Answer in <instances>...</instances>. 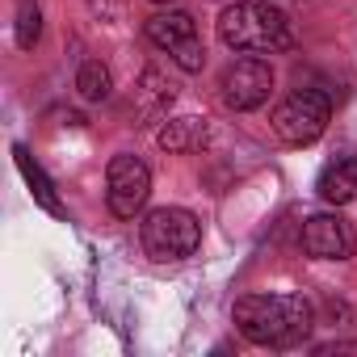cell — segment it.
Returning <instances> with one entry per match:
<instances>
[{
	"instance_id": "obj_1",
	"label": "cell",
	"mask_w": 357,
	"mask_h": 357,
	"mask_svg": "<svg viewBox=\"0 0 357 357\" xmlns=\"http://www.w3.org/2000/svg\"><path fill=\"white\" fill-rule=\"evenodd\" d=\"M231 319L244 340L265 349H290L315 328V307L303 294H244L236 298Z\"/></svg>"
},
{
	"instance_id": "obj_2",
	"label": "cell",
	"mask_w": 357,
	"mask_h": 357,
	"mask_svg": "<svg viewBox=\"0 0 357 357\" xmlns=\"http://www.w3.org/2000/svg\"><path fill=\"white\" fill-rule=\"evenodd\" d=\"M219 38L231 51H248V55H273V51H290L294 34L290 22L278 5L269 0H236L219 13Z\"/></svg>"
},
{
	"instance_id": "obj_3",
	"label": "cell",
	"mask_w": 357,
	"mask_h": 357,
	"mask_svg": "<svg viewBox=\"0 0 357 357\" xmlns=\"http://www.w3.org/2000/svg\"><path fill=\"white\" fill-rule=\"evenodd\" d=\"M139 236H143V252L151 261H185L202 244V223L185 206H155L143 219Z\"/></svg>"
},
{
	"instance_id": "obj_4",
	"label": "cell",
	"mask_w": 357,
	"mask_h": 357,
	"mask_svg": "<svg viewBox=\"0 0 357 357\" xmlns=\"http://www.w3.org/2000/svg\"><path fill=\"white\" fill-rule=\"evenodd\" d=\"M328 118H332V101L328 93L319 89H294L278 109H273V135L286 143V147H311L324 130H328Z\"/></svg>"
},
{
	"instance_id": "obj_5",
	"label": "cell",
	"mask_w": 357,
	"mask_h": 357,
	"mask_svg": "<svg viewBox=\"0 0 357 357\" xmlns=\"http://www.w3.org/2000/svg\"><path fill=\"white\" fill-rule=\"evenodd\" d=\"M151 194V172L139 155H114L105 168V202L114 219H135Z\"/></svg>"
},
{
	"instance_id": "obj_6",
	"label": "cell",
	"mask_w": 357,
	"mask_h": 357,
	"mask_svg": "<svg viewBox=\"0 0 357 357\" xmlns=\"http://www.w3.org/2000/svg\"><path fill=\"white\" fill-rule=\"evenodd\" d=\"M219 89H223L227 109L248 114V109H257V105L269 101V93H273V68H269V59L244 55V59H236V63L223 72Z\"/></svg>"
},
{
	"instance_id": "obj_7",
	"label": "cell",
	"mask_w": 357,
	"mask_h": 357,
	"mask_svg": "<svg viewBox=\"0 0 357 357\" xmlns=\"http://www.w3.org/2000/svg\"><path fill=\"white\" fill-rule=\"evenodd\" d=\"M303 252L315 257V261H349L357 240H353V227L340 219V215H311L303 223V236H298Z\"/></svg>"
},
{
	"instance_id": "obj_8",
	"label": "cell",
	"mask_w": 357,
	"mask_h": 357,
	"mask_svg": "<svg viewBox=\"0 0 357 357\" xmlns=\"http://www.w3.org/2000/svg\"><path fill=\"white\" fill-rule=\"evenodd\" d=\"M155 143L172 155H190V151H202L211 143V122L202 114H181V118H168L160 130H155Z\"/></svg>"
},
{
	"instance_id": "obj_9",
	"label": "cell",
	"mask_w": 357,
	"mask_h": 357,
	"mask_svg": "<svg viewBox=\"0 0 357 357\" xmlns=\"http://www.w3.org/2000/svg\"><path fill=\"white\" fill-rule=\"evenodd\" d=\"M147 38L160 47V51H176L181 43H190V38H198V26H194V17L185 13V9H168V13H151L147 17Z\"/></svg>"
},
{
	"instance_id": "obj_10",
	"label": "cell",
	"mask_w": 357,
	"mask_h": 357,
	"mask_svg": "<svg viewBox=\"0 0 357 357\" xmlns=\"http://www.w3.org/2000/svg\"><path fill=\"white\" fill-rule=\"evenodd\" d=\"M319 198L328 206H344V202H357V155H344V160H332L324 172H319Z\"/></svg>"
},
{
	"instance_id": "obj_11",
	"label": "cell",
	"mask_w": 357,
	"mask_h": 357,
	"mask_svg": "<svg viewBox=\"0 0 357 357\" xmlns=\"http://www.w3.org/2000/svg\"><path fill=\"white\" fill-rule=\"evenodd\" d=\"M13 155H17V168H22V176H26V185H30V194H34V202L47 211V215H63V202H59V194H55V185H51V176L34 164V155H30V147H13Z\"/></svg>"
},
{
	"instance_id": "obj_12",
	"label": "cell",
	"mask_w": 357,
	"mask_h": 357,
	"mask_svg": "<svg viewBox=\"0 0 357 357\" xmlns=\"http://www.w3.org/2000/svg\"><path fill=\"white\" fill-rule=\"evenodd\" d=\"M76 93L84 101H105L109 97V68L101 59H84L76 68Z\"/></svg>"
},
{
	"instance_id": "obj_13",
	"label": "cell",
	"mask_w": 357,
	"mask_h": 357,
	"mask_svg": "<svg viewBox=\"0 0 357 357\" xmlns=\"http://www.w3.org/2000/svg\"><path fill=\"white\" fill-rule=\"evenodd\" d=\"M38 38H43V9H38V0H17V47L34 51Z\"/></svg>"
},
{
	"instance_id": "obj_14",
	"label": "cell",
	"mask_w": 357,
	"mask_h": 357,
	"mask_svg": "<svg viewBox=\"0 0 357 357\" xmlns=\"http://www.w3.org/2000/svg\"><path fill=\"white\" fill-rule=\"evenodd\" d=\"M172 59H176V68H181V72H202V63H206V47H202V38L181 43V47L172 51Z\"/></svg>"
},
{
	"instance_id": "obj_15",
	"label": "cell",
	"mask_w": 357,
	"mask_h": 357,
	"mask_svg": "<svg viewBox=\"0 0 357 357\" xmlns=\"http://www.w3.org/2000/svg\"><path fill=\"white\" fill-rule=\"evenodd\" d=\"M151 5H172V0H151Z\"/></svg>"
}]
</instances>
